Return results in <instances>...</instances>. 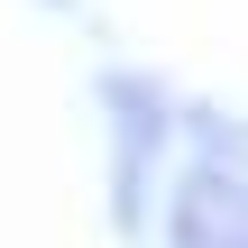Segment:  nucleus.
Segmentation results:
<instances>
[{"mask_svg":"<svg viewBox=\"0 0 248 248\" xmlns=\"http://www.w3.org/2000/svg\"><path fill=\"white\" fill-rule=\"evenodd\" d=\"M175 248H248V175L202 166L175 193Z\"/></svg>","mask_w":248,"mask_h":248,"instance_id":"1","label":"nucleus"}]
</instances>
